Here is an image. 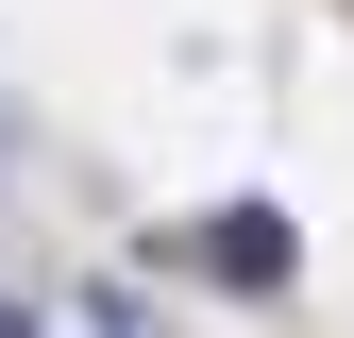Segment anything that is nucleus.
Returning a JSON list of instances; mask_svg holds the SVG:
<instances>
[{
	"instance_id": "nucleus-1",
	"label": "nucleus",
	"mask_w": 354,
	"mask_h": 338,
	"mask_svg": "<svg viewBox=\"0 0 354 338\" xmlns=\"http://www.w3.org/2000/svg\"><path fill=\"white\" fill-rule=\"evenodd\" d=\"M186 254H203L219 287H287V271H304V220H287V203H219Z\"/></svg>"
}]
</instances>
